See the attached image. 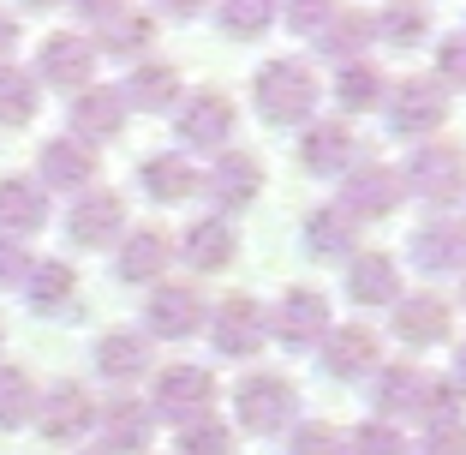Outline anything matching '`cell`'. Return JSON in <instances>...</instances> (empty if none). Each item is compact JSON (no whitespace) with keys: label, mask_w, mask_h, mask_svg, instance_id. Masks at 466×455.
I'll use <instances>...</instances> for the list:
<instances>
[{"label":"cell","mask_w":466,"mask_h":455,"mask_svg":"<svg viewBox=\"0 0 466 455\" xmlns=\"http://www.w3.org/2000/svg\"><path fill=\"white\" fill-rule=\"evenodd\" d=\"M323 102V72L305 55H275L251 72V109L263 126H305Z\"/></svg>","instance_id":"cell-1"},{"label":"cell","mask_w":466,"mask_h":455,"mask_svg":"<svg viewBox=\"0 0 466 455\" xmlns=\"http://www.w3.org/2000/svg\"><path fill=\"white\" fill-rule=\"evenodd\" d=\"M400 186H407V198H419L431 216L454 210L466 198V144H449V139L412 144L407 168H400Z\"/></svg>","instance_id":"cell-2"},{"label":"cell","mask_w":466,"mask_h":455,"mask_svg":"<svg viewBox=\"0 0 466 455\" xmlns=\"http://www.w3.org/2000/svg\"><path fill=\"white\" fill-rule=\"evenodd\" d=\"M233 419L251 431V438H281V431L299 426V384L288 372H251L233 389Z\"/></svg>","instance_id":"cell-3"},{"label":"cell","mask_w":466,"mask_h":455,"mask_svg":"<svg viewBox=\"0 0 466 455\" xmlns=\"http://www.w3.org/2000/svg\"><path fill=\"white\" fill-rule=\"evenodd\" d=\"M383 114H389V132H395L400 144H425V139H437L442 120H449V90H442L431 72H407V78H389Z\"/></svg>","instance_id":"cell-4"},{"label":"cell","mask_w":466,"mask_h":455,"mask_svg":"<svg viewBox=\"0 0 466 455\" xmlns=\"http://www.w3.org/2000/svg\"><path fill=\"white\" fill-rule=\"evenodd\" d=\"M329 324H335L329 294H323V288H305V282H299V288H288L281 300L269 305V336L288 347V354H311V347L329 336Z\"/></svg>","instance_id":"cell-5"},{"label":"cell","mask_w":466,"mask_h":455,"mask_svg":"<svg viewBox=\"0 0 466 455\" xmlns=\"http://www.w3.org/2000/svg\"><path fill=\"white\" fill-rule=\"evenodd\" d=\"M209 330V347H216L221 359H258L263 342H269V312H263L251 294H228V300H216V312L204 317Z\"/></svg>","instance_id":"cell-6"},{"label":"cell","mask_w":466,"mask_h":455,"mask_svg":"<svg viewBox=\"0 0 466 455\" xmlns=\"http://www.w3.org/2000/svg\"><path fill=\"white\" fill-rule=\"evenodd\" d=\"M96 42L78 36V30H48L36 48V72L30 78L48 84V90H66V97H78V90H90L96 84Z\"/></svg>","instance_id":"cell-7"},{"label":"cell","mask_w":466,"mask_h":455,"mask_svg":"<svg viewBox=\"0 0 466 455\" xmlns=\"http://www.w3.org/2000/svg\"><path fill=\"white\" fill-rule=\"evenodd\" d=\"M174 132H179L186 150L221 156L233 144V132H239V109H233V97H221V90H192V97H179V109H174Z\"/></svg>","instance_id":"cell-8"},{"label":"cell","mask_w":466,"mask_h":455,"mask_svg":"<svg viewBox=\"0 0 466 455\" xmlns=\"http://www.w3.org/2000/svg\"><path fill=\"white\" fill-rule=\"evenodd\" d=\"M263 180H269V168H263L258 150H221L216 162H209V174L198 180V192L216 204V216H233V210H251L263 192Z\"/></svg>","instance_id":"cell-9"},{"label":"cell","mask_w":466,"mask_h":455,"mask_svg":"<svg viewBox=\"0 0 466 455\" xmlns=\"http://www.w3.org/2000/svg\"><path fill=\"white\" fill-rule=\"evenodd\" d=\"M400 198H407V186H400V168H389V162H353L341 174V210L353 222L395 216Z\"/></svg>","instance_id":"cell-10"},{"label":"cell","mask_w":466,"mask_h":455,"mask_svg":"<svg viewBox=\"0 0 466 455\" xmlns=\"http://www.w3.org/2000/svg\"><path fill=\"white\" fill-rule=\"evenodd\" d=\"M407 264L419 276H466V222L425 216L407 234Z\"/></svg>","instance_id":"cell-11"},{"label":"cell","mask_w":466,"mask_h":455,"mask_svg":"<svg viewBox=\"0 0 466 455\" xmlns=\"http://www.w3.org/2000/svg\"><path fill=\"white\" fill-rule=\"evenodd\" d=\"M126 234V198L108 192V186H90V192L72 198L66 210V240L84 252H102V246H120Z\"/></svg>","instance_id":"cell-12"},{"label":"cell","mask_w":466,"mask_h":455,"mask_svg":"<svg viewBox=\"0 0 466 455\" xmlns=\"http://www.w3.org/2000/svg\"><path fill=\"white\" fill-rule=\"evenodd\" d=\"M204 317H209V305H204L198 288H186V282H156L150 305H144V324H150L144 336H150V342H186V336L204 330Z\"/></svg>","instance_id":"cell-13"},{"label":"cell","mask_w":466,"mask_h":455,"mask_svg":"<svg viewBox=\"0 0 466 455\" xmlns=\"http://www.w3.org/2000/svg\"><path fill=\"white\" fill-rule=\"evenodd\" d=\"M126 132V102H120V84H90L78 90L66 109V139H78L84 150H96V144H114Z\"/></svg>","instance_id":"cell-14"},{"label":"cell","mask_w":466,"mask_h":455,"mask_svg":"<svg viewBox=\"0 0 466 455\" xmlns=\"http://www.w3.org/2000/svg\"><path fill=\"white\" fill-rule=\"evenodd\" d=\"M317 347H323V372L335 384H359V377H370L383 366V336L370 324H329V336Z\"/></svg>","instance_id":"cell-15"},{"label":"cell","mask_w":466,"mask_h":455,"mask_svg":"<svg viewBox=\"0 0 466 455\" xmlns=\"http://www.w3.org/2000/svg\"><path fill=\"white\" fill-rule=\"evenodd\" d=\"M209 401H216V377L204 372V366H162L156 372V401H150V414H162V419H198V414H209Z\"/></svg>","instance_id":"cell-16"},{"label":"cell","mask_w":466,"mask_h":455,"mask_svg":"<svg viewBox=\"0 0 466 455\" xmlns=\"http://www.w3.org/2000/svg\"><path fill=\"white\" fill-rule=\"evenodd\" d=\"M359 162V139L347 120H305L299 132V168L317 180H341Z\"/></svg>","instance_id":"cell-17"},{"label":"cell","mask_w":466,"mask_h":455,"mask_svg":"<svg viewBox=\"0 0 466 455\" xmlns=\"http://www.w3.org/2000/svg\"><path fill=\"white\" fill-rule=\"evenodd\" d=\"M425 384H431V372L412 366V359L377 366V372H370V408H377V419H389V426H395V419H419Z\"/></svg>","instance_id":"cell-18"},{"label":"cell","mask_w":466,"mask_h":455,"mask_svg":"<svg viewBox=\"0 0 466 455\" xmlns=\"http://www.w3.org/2000/svg\"><path fill=\"white\" fill-rule=\"evenodd\" d=\"M389 312H395L400 347H442L454 336V305L442 294H400Z\"/></svg>","instance_id":"cell-19"},{"label":"cell","mask_w":466,"mask_h":455,"mask_svg":"<svg viewBox=\"0 0 466 455\" xmlns=\"http://www.w3.org/2000/svg\"><path fill=\"white\" fill-rule=\"evenodd\" d=\"M36 186L42 192H90L96 186V150H84L78 139H48L36 150Z\"/></svg>","instance_id":"cell-20"},{"label":"cell","mask_w":466,"mask_h":455,"mask_svg":"<svg viewBox=\"0 0 466 455\" xmlns=\"http://www.w3.org/2000/svg\"><path fill=\"white\" fill-rule=\"evenodd\" d=\"M36 426L48 443H72L84 431H96V401L84 384H55L48 396H36Z\"/></svg>","instance_id":"cell-21"},{"label":"cell","mask_w":466,"mask_h":455,"mask_svg":"<svg viewBox=\"0 0 466 455\" xmlns=\"http://www.w3.org/2000/svg\"><path fill=\"white\" fill-rule=\"evenodd\" d=\"M167 264H174V240L162 228H126L120 246H114V276L144 288V282H162Z\"/></svg>","instance_id":"cell-22"},{"label":"cell","mask_w":466,"mask_h":455,"mask_svg":"<svg viewBox=\"0 0 466 455\" xmlns=\"http://www.w3.org/2000/svg\"><path fill=\"white\" fill-rule=\"evenodd\" d=\"M174 252L192 264L198 276H216V270H228L239 258V234H233L228 216H198V222H186V234H179Z\"/></svg>","instance_id":"cell-23"},{"label":"cell","mask_w":466,"mask_h":455,"mask_svg":"<svg viewBox=\"0 0 466 455\" xmlns=\"http://www.w3.org/2000/svg\"><path fill=\"white\" fill-rule=\"evenodd\" d=\"M179 67L174 60H137L132 72H126V84H120V102H126V114H167V109H179Z\"/></svg>","instance_id":"cell-24"},{"label":"cell","mask_w":466,"mask_h":455,"mask_svg":"<svg viewBox=\"0 0 466 455\" xmlns=\"http://www.w3.org/2000/svg\"><path fill=\"white\" fill-rule=\"evenodd\" d=\"M96 431H102V443H108L102 455H144L150 438H156V414L132 396H114L108 408H96Z\"/></svg>","instance_id":"cell-25"},{"label":"cell","mask_w":466,"mask_h":455,"mask_svg":"<svg viewBox=\"0 0 466 455\" xmlns=\"http://www.w3.org/2000/svg\"><path fill=\"white\" fill-rule=\"evenodd\" d=\"M370 42H377V25H370L365 6H341V13L329 18V25L311 36V55L329 60V67H347V60H365Z\"/></svg>","instance_id":"cell-26"},{"label":"cell","mask_w":466,"mask_h":455,"mask_svg":"<svg viewBox=\"0 0 466 455\" xmlns=\"http://www.w3.org/2000/svg\"><path fill=\"white\" fill-rule=\"evenodd\" d=\"M198 168L186 150H156L137 162V186H144V198L150 204H186V198H198Z\"/></svg>","instance_id":"cell-27"},{"label":"cell","mask_w":466,"mask_h":455,"mask_svg":"<svg viewBox=\"0 0 466 455\" xmlns=\"http://www.w3.org/2000/svg\"><path fill=\"white\" fill-rule=\"evenodd\" d=\"M347 300H353L359 312L395 305L400 300V264L389 258V252H353V258H347Z\"/></svg>","instance_id":"cell-28"},{"label":"cell","mask_w":466,"mask_h":455,"mask_svg":"<svg viewBox=\"0 0 466 455\" xmlns=\"http://www.w3.org/2000/svg\"><path fill=\"white\" fill-rule=\"evenodd\" d=\"M323 90L335 97L341 120L347 114H370V109H383V97H389V72L377 60H347V67H335V78Z\"/></svg>","instance_id":"cell-29"},{"label":"cell","mask_w":466,"mask_h":455,"mask_svg":"<svg viewBox=\"0 0 466 455\" xmlns=\"http://www.w3.org/2000/svg\"><path fill=\"white\" fill-rule=\"evenodd\" d=\"M48 222V192L25 174L0 180V240H30Z\"/></svg>","instance_id":"cell-30"},{"label":"cell","mask_w":466,"mask_h":455,"mask_svg":"<svg viewBox=\"0 0 466 455\" xmlns=\"http://www.w3.org/2000/svg\"><path fill=\"white\" fill-rule=\"evenodd\" d=\"M96 372L108 384H137L144 372H156V342L144 330H114L96 342Z\"/></svg>","instance_id":"cell-31"},{"label":"cell","mask_w":466,"mask_h":455,"mask_svg":"<svg viewBox=\"0 0 466 455\" xmlns=\"http://www.w3.org/2000/svg\"><path fill=\"white\" fill-rule=\"evenodd\" d=\"M370 25H377V42H389L395 55H412L431 42V0H383Z\"/></svg>","instance_id":"cell-32"},{"label":"cell","mask_w":466,"mask_h":455,"mask_svg":"<svg viewBox=\"0 0 466 455\" xmlns=\"http://www.w3.org/2000/svg\"><path fill=\"white\" fill-rule=\"evenodd\" d=\"M305 252H311V258H323V264H347L359 252V222L347 216L341 204L311 210V216H305Z\"/></svg>","instance_id":"cell-33"},{"label":"cell","mask_w":466,"mask_h":455,"mask_svg":"<svg viewBox=\"0 0 466 455\" xmlns=\"http://www.w3.org/2000/svg\"><path fill=\"white\" fill-rule=\"evenodd\" d=\"M150 42H156V18L137 13V6H126L108 25H96V55H108V60H144Z\"/></svg>","instance_id":"cell-34"},{"label":"cell","mask_w":466,"mask_h":455,"mask_svg":"<svg viewBox=\"0 0 466 455\" xmlns=\"http://www.w3.org/2000/svg\"><path fill=\"white\" fill-rule=\"evenodd\" d=\"M216 30L228 42H258L281 25V0H216Z\"/></svg>","instance_id":"cell-35"},{"label":"cell","mask_w":466,"mask_h":455,"mask_svg":"<svg viewBox=\"0 0 466 455\" xmlns=\"http://www.w3.org/2000/svg\"><path fill=\"white\" fill-rule=\"evenodd\" d=\"M78 294V270H72L66 258H42L30 264V276H25V300L36 305V312H60V305Z\"/></svg>","instance_id":"cell-36"},{"label":"cell","mask_w":466,"mask_h":455,"mask_svg":"<svg viewBox=\"0 0 466 455\" xmlns=\"http://www.w3.org/2000/svg\"><path fill=\"white\" fill-rule=\"evenodd\" d=\"M36 109H42V84L30 78L25 67H0V126H30L36 120Z\"/></svg>","instance_id":"cell-37"},{"label":"cell","mask_w":466,"mask_h":455,"mask_svg":"<svg viewBox=\"0 0 466 455\" xmlns=\"http://www.w3.org/2000/svg\"><path fill=\"white\" fill-rule=\"evenodd\" d=\"M36 419V384L25 366H0V431Z\"/></svg>","instance_id":"cell-38"},{"label":"cell","mask_w":466,"mask_h":455,"mask_svg":"<svg viewBox=\"0 0 466 455\" xmlns=\"http://www.w3.org/2000/svg\"><path fill=\"white\" fill-rule=\"evenodd\" d=\"M419 419H425V431L431 426H461V419H466V389L454 384V377H437V372H431L425 401H419Z\"/></svg>","instance_id":"cell-39"},{"label":"cell","mask_w":466,"mask_h":455,"mask_svg":"<svg viewBox=\"0 0 466 455\" xmlns=\"http://www.w3.org/2000/svg\"><path fill=\"white\" fill-rule=\"evenodd\" d=\"M347 438V455H407V431L389 426V419H359Z\"/></svg>","instance_id":"cell-40"},{"label":"cell","mask_w":466,"mask_h":455,"mask_svg":"<svg viewBox=\"0 0 466 455\" xmlns=\"http://www.w3.org/2000/svg\"><path fill=\"white\" fill-rule=\"evenodd\" d=\"M179 455H233V426L228 419H209V414L186 419L179 426Z\"/></svg>","instance_id":"cell-41"},{"label":"cell","mask_w":466,"mask_h":455,"mask_svg":"<svg viewBox=\"0 0 466 455\" xmlns=\"http://www.w3.org/2000/svg\"><path fill=\"white\" fill-rule=\"evenodd\" d=\"M288 455H347V438L329 419H299L288 431Z\"/></svg>","instance_id":"cell-42"},{"label":"cell","mask_w":466,"mask_h":455,"mask_svg":"<svg viewBox=\"0 0 466 455\" xmlns=\"http://www.w3.org/2000/svg\"><path fill=\"white\" fill-rule=\"evenodd\" d=\"M335 13H341V0H281V25H288L293 36H305V42L329 25Z\"/></svg>","instance_id":"cell-43"},{"label":"cell","mask_w":466,"mask_h":455,"mask_svg":"<svg viewBox=\"0 0 466 455\" xmlns=\"http://www.w3.org/2000/svg\"><path fill=\"white\" fill-rule=\"evenodd\" d=\"M431 78L442 84V90H466V30H449V36L437 42V72Z\"/></svg>","instance_id":"cell-44"},{"label":"cell","mask_w":466,"mask_h":455,"mask_svg":"<svg viewBox=\"0 0 466 455\" xmlns=\"http://www.w3.org/2000/svg\"><path fill=\"white\" fill-rule=\"evenodd\" d=\"M30 252H25V240H0V294L6 288H25V276H30Z\"/></svg>","instance_id":"cell-45"},{"label":"cell","mask_w":466,"mask_h":455,"mask_svg":"<svg viewBox=\"0 0 466 455\" xmlns=\"http://www.w3.org/2000/svg\"><path fill=\"white\" fill-rule=\"evenodd\" d=\"M419 455H466V419L461 426H431L425 443H419Z\"/></svg>","instance_id":"cell-46"},{"label":"cell","mask_w":466,"mask_h":455,"mask_svg":"<svg viewBox=\"0 0 466 455\" xmlns=\"http://www.w3.org/2000/svg\"><path fill=\"white\" fill-rule=\"evenodd\" d=\"M132 0H72V13L84 18V25H108L114 13H126Z\"/></svg>","instance_id":"cell-47"},{"label":"cell","mask_w":466,"mask_h":455,"mask_svg":"<svg viewBox=\"0 0 466 455\" xmlns=\"http://www.w3.org/2000/svg\"><path fill=\"white\" fill-rule=\"evenodd\" d=\"M216 0H156V13L162 18H179V25H192V18H204Z\"/></svg>","instance_id":"cell-48"},{"label":"cell","mask_w":466,"mask_h":455,"mask_svg":"<svg viewBox=\"0 0 466 455\" xmlns=\"http://www.w3.org/2000/svg\"><path fill=\"white\" fill-rule=\"evenodd\" d=\"M18 36H25V30H18V18H13V13H0V67H6V60H13Z\"/></svg>","instance_id":"cell-49"},{"label":"cell","mask_w":466,"mask_h":455,"mask_svg":"<svg viewBox=\"0 0 466 455\" xmlns=\"http://www.w3.org/2000/svg\"><path fill=\"white\" fill-rule=\"evenodd\" d=\"M25 13H55V6H66V0H18Z\"/></svg>","instance_id":"cell-50"},{"label":"cell","mask_w":466,"mask_h":455,"mask_svg":"<svg viewBox=\"0 0 466 455\" xmlns=\"http://www.w3.org/2000/svg\"><path fill=\"white\" fill-rule=\"evenodd\" d=\"M454 384H461V389H466V342H461V347H454Z\"/></svg>","instance_id":"cell-51"},{"label":"cell","mask_w":466,"mask_h":455,"mask_svg":"<svg viewBox=\"0 0 466 455\" xmlns=\"http://www.w3.org/2000/svg\"><path fill=\"white\" fill-rule=\"evenodd\" d=\"M461 305H466V282H461Z\"/></svg>","instance_id":"cell-52"}]
</instances>
